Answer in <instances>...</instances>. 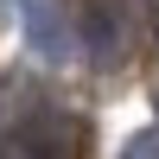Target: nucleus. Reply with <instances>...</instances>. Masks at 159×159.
<instances>
[{
	"label": "nucleus",
	"mask_w": 159,
	"mask_h": 159,
	"mask_svg": "<svg viewBox=\"0 0 159 159\" xmlns=\"http://www.w3.org/2000/svg\"><path fill=\"white\" fill-rule=\"evenodd\" d=\"M19 25H25V45H32L45 64H70L76 57V32L57 19L51 0H19Z\"/></svg>",
	"instance_id": "nucleus-1"
},
{
	"label": "nucleus",
	"mask_w": 159,
	"mask_h": 159,
	"mask_svg": "<svg viewBox=\"0 0 159 159\" xmlns=\"http://www.w3.org/2000/svg\"><path fill=\"white\" fill-rule=\"evenodd\" d=\"M76 32H83V45L96 51V57H108V51L121 45V32H115V19L102 7H83V13H76Z\"/></svg>",
	"instance_id": "nucleus-2"
},
{
	"label": "nucleus",
	"mask_w": 159,
	"mask_h": 159,
	"mask_svg": "<svg viewBox=\"0 0 159 159\" xmlns=\"http://www.w3.org/2000/svg\"><path fill=\"white\" fill-rule=\"evenodd\" d=\"M121 159H159V134H153V127H147V134H134Z\"/></svg>",
	"instance_id": "nucleus-3"
},
{
	"label": "nucleus",
	"mask_w": 159,
	"mask_h": 159,
	"mask_svg": "<svg viewBox=\"0 0 159 159\" xmlns=\"http://www.w3.org/2000/svg\"><path fill=\"white\" fill-rule=\"evenodd\" d=\"M0 159H19V147H7V153H0Z\"/></svg>",
	"instance_id": "nucleus-4"
}]
</instances>
